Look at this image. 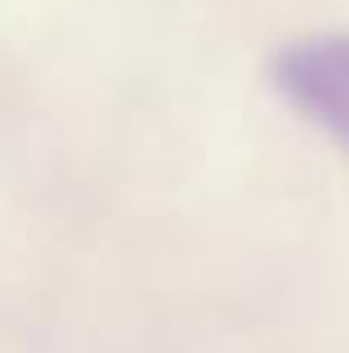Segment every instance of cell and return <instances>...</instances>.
I'll return each instance as SVG.
<instances>
[{"label": "cell", "mask_w": 349, "mask_h": 353, "mask_svg": "<svg viewBox=\"0 0 349 353\" xmlns=\"http://www.w3.org/2000/svg\"><path fill=\"white\" fill-rule=\"evenodd\" d=\"M273 85L278 94L309 117L318 130L349 148V36L323 32L291 41L273 54Z\"/></svg>", "instance_id": "cell-1"}]
</instances>
